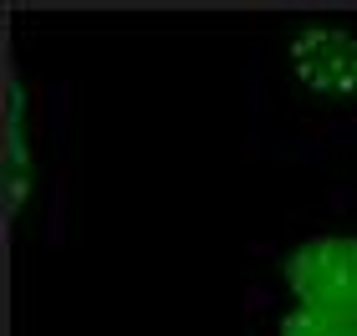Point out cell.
<instances>
[{
  "label": "cell",
  "instance_id": "obj_1",
  "mask_svg": "<svg viewBox=\"0 0 357 336\" xmlns=\"http://www.w3.org/2000/svg\"><path fill=\"white\" fill-rule=\"evenodd\" d=\"M245 148L266 163L357 153V21L296 15L261 31L240 82Z\"/></svg>",
  "mask_w": 357,
  "mask_h": 336
},
{
  "label": "cell",
  "instance_id": "obj_2",
  "mask_svg": "<svg viewBox=\"0 0 357 336\" xmlns=\"http://www.w3.org/2000/svg\"><path fill=\"white\" fill-rule=\"evenodd\" d=\"M245 260L255 265V291L357 316V189H327L286 209L250 239Z\"/></svg>",
  "mask_w": 357,
  "mask_h": 336
},
{
  "label": "cell",
  "instance_id": "obj_3",
  "mask_svg": "<svg viewBox=\"0 0 357 336\" xmlns=\"http://www.w3.org/2000/svg\"><path fill=\"white\" fill-rule=\"evenodd\" d=\"M240 336H357V316L301 306V301H286V296H271V291L245 285V301H240Z\"/></svg>",
  "mask_w": 357,
  "mask_h": 336
}]
</instances>
